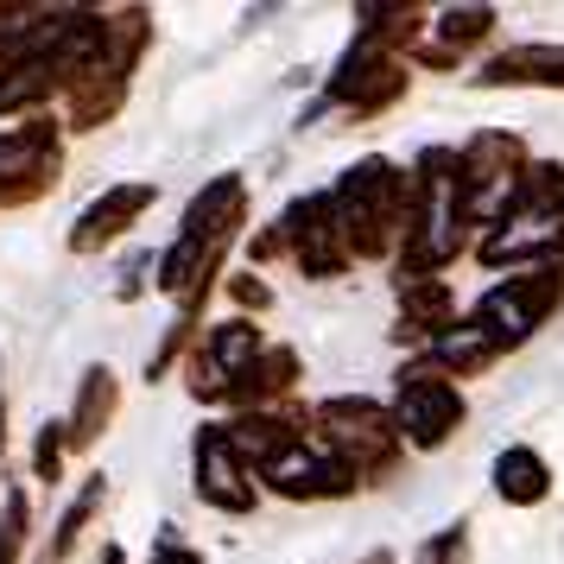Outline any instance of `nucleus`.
<instances>
[{"instance_id":"15","label":"nucleus","mask_w":564,"mask_h":564,"mask_svg":"<svg viewBox=\"0 0 564 564\" xmlns=\"http://www.w3.org/2000/svg\"><path fill=\"white\" fill-rule=\"evenodd\" d=\"M20 545H26V495L7 488V501H0V564H20Z\"/></svg>"},{"instance_id":"13","label":"nucleus","mask_w":564,"mask_h":564,"mask_svg":"<svg viewBox=\"0 0 564 564\" xmlns=\"http://www.w3.org/2000/svg\"><path fill=\"white\" fill-rule=\"evenodd\" d=\"M432 32H437V45H444V52L463 57L476 39L495 32V7H444V13L432 20Z\"/></svg>"},{"instance_id":"1","label":"nucleus","mask_w":564,"mask_h":564,"mask_svg":"<svg viewBox=\"0 0 564 564\" xmlns=\"http://www.w3.org/2000/svg\"><path fill=\"white\" fill-rule=\"evenodd\" d=\"M558 292H564V260H552V267H527V273H513V280L488 285L469 317H476L501 349H513V343H527V336L552 317Z\"/></svg>"},{"instance_id":"9","label":"nucleus","mask_w":564,"mask_h":564,"mask_svg":"<svg viewBox=\"0 0 564 564\" xmlns=\"http://www.w3.org/2000/svg\"><path fill=\"white\" fill-rule=\"evenodd\" d=\"M482 89H501V83H539V89H564V45H520V52H501L495 64L476 70Z\"/></svg>"},{"instance_id":"7","label":"nucleus","mask_w":564,"mask_h":564,"mask_svg":"<svg viewBox=\"0 0 564 564\" xmlns=\"http://www.w3.org/2000/svg\"><path fill=\"white\" fill-rule=\"evenodd\" d=\"M147 204H153V184H115L108 197H96V204L83 209V223H77V235H70V248H77V254H89V248L115 241V235L128 229V223H133Z\"/></svg>"},{"instance_id":"8","label":"nucleus","mask_w":564,"mask_h":564,"mask_svg":"<svg viewBox=\"0 0 564 564\" xmlns=\"http://www.w3.org/2000/svg\"><path fill=\"white\" fill-rule=\"evenodd\" d=\"M495 356H501V343H495L476 317H463V324H451V330H437L432 343H425V361H432L444 381H451V375H482Z\"/></svg>"},{"instance_id":"2","label":"nucleus","mask_w":564,"mask_h":564,"mask_svg":"<svg viewBox=\"0 0 564 564\" xmlns=\"http://www.w3.org/2000/svg\"><path fill=\"white\" fill-rule=\"evenodd\" d=\"M463 425V393L457 381H444L432 361L419 356L400 368V393H393V432L419 444V451H437L451 444V432Z\"/></svg>"},{"instance_id":"5","label":"nucleus","mask_w":564,"mask_h":564,"mask_svg":"<svg viewBox=\"0 0 564 564\" xmlns=\"http://www.w3.org/2000/svg\"><path fill=\"white\" fill-rule=\"evenodd\" d=\"M564 254V223L539 216V209H513L508 223L476 241V260L482 267H552Z\"/></svg>"},{"instance_id":"20","label":"nucleus","mask_w":564,"mask_h":564,"mask_svg":"<svg viewBox=\"0 0 564 564\" xmlns=\"http://www.w3.org/2000/svg\"><path fill=\"white\" fill-rule=\"evenodd\" d=\"M0 451H7V400H0Z\"/></svg>"},{"instance_id":"17","label":"nucleus","mask_w":564,"mask_h":564,"mask_svg":"<svg viewBox=\"0 0 564 564\" xmlns=\"http://www.w3.org/2000/svg\"><path fill=\"white\" fill-rule=\"evenodd\" d=\"M457 558H463V527H444L412 564H457Z\"/></svg>"},{"instance_id":"16","label":"nucleus","mask_w":564,"mask_h":564,"mask_svg":"<svg viewBox=\"0 0 564 564\" xmlns=\"http://www.w3.org/2000/svg\"><path fill=\"white\" fill-rule=\"evenodd\" d=\"M64 444H70L64 425H45V432H39V476H45V482H57V469H64Z\"/></svg>"},{"instance_id":"12","label":"nucleus","mask_w":564,"mask_h":564,"mask_svg":"<svg viewBox=\"0 0 564 564\" xmlns=\"http://www.w3.org/2000/svg\"><path fill=\"white\" fill-rule=\"evenodd\" d=\"M108 412H115V381H108V368H89V375H83V393H77V412L64 419L70 444H89V437L108 425Z\"/></svg>"},{"instance_id":"4","label":"nucleus","mask_w":564,"mask_h":564,"mask_svg":"<svg viewBox=\"0 0 564 564\" xmlns=\"http://www.w3.org/2000/svg\"><path fill=\"white\" fill-rule=\"evenodd\" d=\"M273 495H292V501H330V495H349L361 482L349 463H336L324 444H285L280 457L260 469Z\"/></svg>"},{"instance_id":"19","label":"nucleus","mask_w":564,"mask_h":564,"mask_svg":"<svg viewBox=\"0 0 564 564\" xmlns=\"http://www.w3.org/2000/svg\"><path fill=\"white\" fill-rule=\"evenodd\" d=\"M235 299H241V305H267V285L260 280H235Z\"/></svg>"},{"instance_id":"3","label":"nucleus","mask_w":564,"mask_h":564,"mask_svg":"<svg viewBox=\"0 0 564 564\" xmlns=\"http://www.w3.org/2000/svg\"><path fill=\"white\" fill-rule=\"evenodd\" d=\"M317 425H324V451L336 463H349V469H387L393 463V412H381L375 400H324L317 406Z\"/></svg>"},{"instance_id":"6","label":"nucleus","mask_w":564,"mask_h":564,"mask_svg":"<svg viewBox=\"0 0 564 564\" xmlns=\"http://www.w3.org/2000/svg\"><path fill=\"white\" fill-rule=\"evenodd\" d=\"M197 495L223 513L254 508V476H248V463L229 451V432H223V425L197 432Z\"/></svg>"},{"instance_id":"18","label":"nucleus","mask_w":564,"mask_h":564,"mask_svg":"<svg viewBox=\"0 0 564 564\" xmlns=\"http://www.w3.org/2000/svg\"><path fill=\"white\" fill-rule=\"evenodd\" d=\"M153 564H204L191 545H178V533H159V545H153Z\"/></svg>"},{"instance_id":"11","label":"nucleus","mask_w":564,"mask_h":564,"mask_svg":"<svg viewBox=\"0 0 564 564\" xmlns=\"http://www.w3.org/2000/svg\"><path fill=\"white\" fill-rule=\"evenodd\" d=\"M197 356L209 361V368H223V375H248V368H254L260 361V330L254 324H241V317H229V324H216V330L204 336V349H197Z\"/></svg>"},{"instance_id":"14","label":"nucleus","mask_w":564,"mask_h":564,"mask_svg":"<svg viewBox=\"0 0 564 564\" xmlns=\"http://www.w3.org/2000/svg\"><path fill=\"white\" fill-rule=\"evenodd\" d=\"M102 495H108V482H102V476H89V488H83L77 501H70V513H64V527H57V539H52V558H64V552H70V545L83 539L89 513L102 508Z\"/></svg>"},{"instance_id":"10","label":"nucleus","mask_w":564,"mask_h":564,"mask_svg":"<svg viewBox=\"0 0 564 564\" xmlns=\"http://www.w3.org/2000/svg\"><path fill=\"white\" fill-rule=\"evenodd\" d=\"M495 495L508 508H539L552 495V469H545V457H539L533 444H508L495 457Z\"/></svg>"}]
</instances>
